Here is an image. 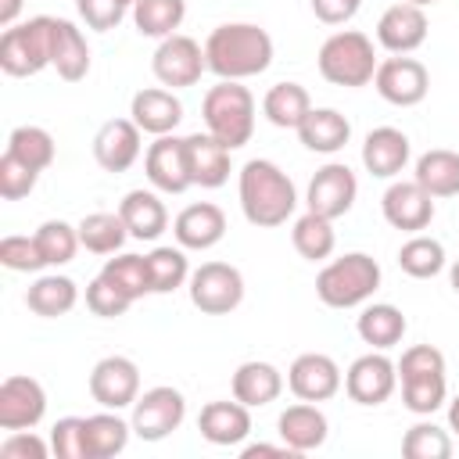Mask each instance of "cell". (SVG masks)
Instances as JSON below:
<instances>
[{
	"label": "cell",
	"instance_id": "6da1fadb",
	"mask_svg": "<svg viewBox=\"0 0 459 459\" xmlns=\"http://www.w3.org/2000/svg\"><path fill=\"white\" fill-rule=\"evenodd\" d=\"M208 72L219 79H251L273 65V36L255 22H226L215 25L204 39Z\"/></svg>",
	"mask_w": 459,
	"mask_h": 459
},
{
	"label": "cell",
	"instance_id": "7a4b0ae2",
	"mask_svg": "<svg viewBox=\"0 0 459 459\" xmlns=\"http://www.w3.org/2000/svg\"><path fill=\"white\" fill-rule=\"evenodd\" d=\"M237 194H240L244 219L251 226H258V230L283 226L298 208V190H294L290 176L269 158H251L240 169Z\"/></svg>",
	"mask_w": 459,
	"mask_h": 459
},
{
	"label": "cell",
	"instance_id": "3957f363",
	"mask_svg": "<svg viewBox=\"0 0 459 459\" xmlns=\"http://www.w3.org/2000/svg\"><path fill=\"white\" fill-rule=\"evenodd\" d=\"M377 287H380V265L366 251H348L326 262L316 276V294L330 308H355L369 301Z\"/></svg>",
	"mask_w": 459,
	"mask_h": 459
},
{
	"label": "cell",
	"instance_id": "277c9868",
	"mask_svg": "<svg viewBox=\"0 0 459 459\" xmlns=\"http://www.w3.org/2000/svg\"><path fill=\"white\" fill-rule=\"evenodd\" d=\"M201 115H204V129L215 140H222L230 151L244 147L255 133V97L237 79H222L219 86H212L201 100Z\"/></svg>",
	"mask_w": 459,
	"mask_h": 459
},
{
	"label": "cell",
	"instance_id": "5b68a950",
	"mask_svg": "<svg viewBox=\"0 0 459 459\" xmlns=\"http://www.w3.org/2000/svg\"><path fill=\"white\" fill-rule=\"evenodd\" d=\"M316 65H319V75H323L326 82L355 90V86L373 82L380 61H377L373 39H369L366 32H359V29H341V32H333V36L323 39Z\"/></svg>",
	"mask_w": 459,
	"mask_h": 459
},
{
	"label": "cell",
	"instance_id": "8992f818",
	"mask_svg": "<svg viewBox=\"0 0 459 459\" xmlns=\"http://www.w3.org/2000/svg\"><path fill=\"white\" fill-rule=\"evenodd\" d=\"M54 65V18L36 14L22 25L4 29L0 36V68L11 79H25Z\"/></svg>",
	"mask_w": 459,
	"mask_h": 459
},
{
	"label": "cell",
	"instance_id": "52a82bcc",
	"mask_svg": "<svg viewBox=\"0 0 459 459\" xmlns=\"http://www.w3.org/2000/svg\"><path fill=\"white\" fill-rule=\"evenodd\" d=\"M186 283L194 308H201L204 316H230L244 301V276L230 262H204L190 273Z\"/></svg>",
	"mask_w": 459,
	"mask_h": 459
},
{
	"label": "cell",
	"instance_id": "ba28073f",
	"mask_svg": "<svg viewBox=\"0 0 459 459\" xmlns=\"http://www.w3.org/2000/svg\"><path fill=\"white\" fill-rule=\"evenodd\" d=\"M186 420V398L183 391L169 387V384H158L151 391H143L136 402H133V434L140 441H161L169 437L172 430H179V423Z\"/></svg>",
	"mask_w": 459,
	"mask_h": 459
},
{
	"label": "cell",
	"instance_id": "9c48e42d",
	"mask_svg": "<svg viewBox=\"0 0 459 459\" xmlns=\"http://www.w3.org/2000/svg\"><path fill=\"white\" fill-rule=\"evenodd\" d=\"M208 68L204 61V47L194 39V36H183V32H172L158 43L154 57H151V72L161 86H172V90H183V86H194L201 79V72Z\"/></svg>",
	"mask_w": 459,
	"mask_h": 459
},
{
	"label": "cell",
	"instance_id": "30bf717a",
	"mask_svg": "<svg viewBox=\"0 0 459 459\" xmlns=\"http://www.w3.org/2000/svg\"><path fill=\"white\" fill-rule=\"evenodd\" d=\"M373 86L377 93L394 104V108H416L427 90H430V72L423 61L409 57V54H394V57H384L377 65V75H373Z\"/></svg>",
	"mask_w": 459,
	"mask_h": 459
},
{
	"label": "cell",
	"instance_id": "8fae6325",
	"mask_svg": "<svg viewBox=\"0 0 459 459\" xmlns=\"http://www.w3.org/2000/svg\"><path fill=\"white\" fill-rule=\"evenodd\" d=\"M355 197H359V179H355V172H351L344 161H326V165L312 176L308 194H305V204H308V212H316V215H323V219H341V215L351 212Z\"/></svg>",
	"mask_w": 459,
	"mask_h": 459
},
{
	"label": "cell",
	"instance_id": "7c38bea8",
	"mask_svg": "<svg viewBox=\"0 0 459 459\" xmlns=\"http://www.w3.org/2000/svg\"><path fill=\"white\" fill-rule=\"evenodd\" d=\"M394 384H398V366L384 355V351H366L359 355L348 373H344V391L355 405H380L394 394Z\"/></svg>",
	"mask_w": 459,
	"mask_h": 459
},
{
	"label": "cell",
	"instance_id": "4fadbf2b",
	"mask_svg": "<svg viewBox=\"0 0 459 459\" xmlns=\"http://www.w3.org/2000/svg\"><path fill=\"white\" fill-rule=\"evenodd\" d=\"M90 394L100 409H126L140 398V369L126 355H104L90 369Z\"/></svg>",
	"mask_w": 459,
	"mask_h": 459
},
{
	"label": "cell",
	"instance_id": "5bb4252c",
	"mask_svg": "<svg viewBox=\"0 0 459 459\" xmlns=\"http://www.w3.org/2000/svg\"><path fill=\"white\" fill-rule=\"evenodd\" d=\"M47 412V391L36 377H7L0 384V430H32Z\"/></svg>",
	"mask_w": 459,
	"mask_h": 459
},
{
	"label": "cell",
	"instance_id": "9a60e30c",
	"mask_svg": "<svg viewBox=\"0 0 459 459\" xmlns=\"http://www.w3.org/2000/svg\"><path fill=\"white\" fill-rule=\"evenodd\" d=\"M341 366L323 351H305L287 369V387L298 402H326L341 391Z\"/></svg>",
	"mask_w": 459,
	"mask_h": 459
},
{
	"label": "cell",
	"instance_id": "2e32d148",
	"mask_svg": "<svg viewBox=\"0 0 459 459\" xmlns=\"http://www.w3.org/2000/svg\"><path fill=\"white\" fill-rule=\"evenodd\" d=\"M380 212H384V219H387L394 230H402V233H420V230H427L430 219H434V197H430L416 179H398V183H391V186L384 190Z\"/></svg>",
	"mask_w": 459,
	"mask_h": 459
},
{
	"label": "cell",
	"instance_id": "e0dca14e",
	"mask_svg": "<svg viewBox=\"0 0 459 459\" xmlns=\"http://www.w3.org/2000/svg\"><path fill=\"white\" fill-rule=\"evenodd\" d=\"M143 172H147L151 186L161 190V194H183V190H190L194 183H190V172H186L183 136H172V133L158 136L147 147V154H143Z\"/></svg>",
	"mask_w": 459,
	"mask_h": 459
},
{
	"label": "cell",
	"instance_id": "ac0fdd59",
	"mask_svg": "<svg viewBox=\"0 0 459 459\" xmlns=\"http://www.w3.org/2000/svg\"><path fill=\"white\" fill-rule=\"evenodd\" d=\"M140 126L133 118H108L93 136V158L104 172H126L140 158Z\"/></svg>",
	"mask_w": 459,
	"mask_h": 459
},
{
	"label": "cell",
	"instance_id": "d6986e66",
	"mask_svg": "<svg viewBox=\"0 0 459 459\" xmlns=\"http://www.w3.org/2000/svg\"><path fill=\"white\" fill-rule=\"evenodd\" d=\"M427 14L416 4H391L377 22V43L391 54H412L427 39Z\"/></svg>",
	"mask_w": 459,
	"mask_h": 459
},
{
	"label": "cell",
	"instance_id": "ffe728a7",
	"mask_svg": "<svg viewBox=\"0 0 459 459\" xmlns=\"http://www.w3.org/2000/svg\"><path fill=\"white\" fill-rule=\"evenodd\" d=\"M186 147V172L194 186L215 190L230 179V147L222 140H215L212 133H190L183 136Z\"/></svg>",
	"mask_w": 459,
	"mask_h": 459
},
{
	"label": "cell",
	"instance_id": "44dd1931",
	"mask_svg": "<svg viewBox=\"0 0 459 459\" xmlns=\"http://www.w3.org/2000/svg\"><path fill=\"white\" fill-rule=\"evenodd\" d=\"M409 154H412L409 136L394 126H377L362 140V165L377 179H394L409 165Z\"/></svg>",
	"mask_w": 459,
	"mask_h": 459
},
{
	"label": "cell",
	"instance_id": "7402d4cb",
	"mask_svg": "<svg viewBox=\"0 0 459 459\" xmlns=\"http://www.w3.org/2000/svg\"><path fill=\"white\" fill-rule=\"evenodd\" d=\"M172 233H176V244L179 247H186V251H208V247H215L226 237V215H222L219 204L197 201V204H186L176 215Z\"/></svg>",
	"mask_w": 459,
	"mask_h": 459
},
{
	"label": "cell",
	"instance_id": "603a6c76",
	"mask_svg": "<svg viewBox=\"0 0 459 459\" xmlns=\"http://www.w3.org/2000/svg\"><path fill=\"white\" fill-rule=\"evenodd\" d=\"M129 118L151 133V136H165L172 133L179 122H183V104L172 90L165 86H147V90H136L133 100H129Z\"/></svg>",
	"mask_w": 459,
	"mask_h": 459
},
{
	"label": "cell",
	"instance_id": "cb8c5ba5",
	"mask_svg": "<svg viewBox=\"0 0 459 459\" xmlns=\"http://www.w3.org/2000/svg\"><path fill=\"white\" fill-rule=\"evenodd\" d=\"M197 430L204 441L219 448H233L251 434V409L244 402H208L197 416Z\"/></svg>",
	"mask_w": 459,
	"mask_h": 459
},
{
	"label": "cell",
	"instance_id": "d4e9b609",
	"mask_svg": "<svg viewBox=\"0 0 459 459\" xmlns=\"http://www.w3.org/2000/svg\"><path fill=\"white\" fill-rule=\"evenodd\" d=\"M276 434L283 437V445H290L301 455V452H316L326 441L330 423H326V416H323V409L316 402H298V405H287L280 412Z\"/></svg>",
	"mask_w": 459,
	"mask_h": 459
},
{
	"label": "cell",
	"instance_id": "484cf974",
	"mask_svg": "<svg viewBox=\"0 0 459 459\" xmlns=\"http://www.w3.org/2000/svg\"><path fill=\"white\" fill-rule=\"evenodd\" d=\"M283 391V373L273 362L262 359H247L237 366L233 373V398L244 402L247 409H262L269 402H276Z\"/></svg>",
	"mask_w": 459,
	"mask_h": 459
},
{
	"label": "cell",
	"instance_id": "4316f807",
	"mask_svg": "<svg viewBox=\"0 0 459 459\" xmlns=\"http://www.w3.org/2000/svg\"><path fill=\"white\" fill-rule=\"evenodd\" d=\"M298 140L316 154H337L351 140V122L337 108H312L298 126Z\"/></svg>",
	"mask_w": 459,
	"mask_h": 459
},
{
	"label": "cell",
	"instance_id": "83f0119b",
	"mask_svg": "<svg viewBox=\"0 0 459 459\" xmlns=\"http://www.w3.org/2000/svg\"><path fill=\"white\" fill-rule=\"evenodd\" d=\"M118 215L129 230V237H136V240H158L169 226V212L154 190H129L118 201Z\"/></svg>",
	"mask_w": 459,
	"mask_h": 459
},
{
	"label": "cell",
	"instance_id": "f1b7e54d",
	"mask_svg": "<svg viewBox=\"0 0 459 459\" xmlns=\"http://www.w3.org/2000/svg\"><path fill=\"white\" fill-rule=\"evenodd\" d=\"M412 179L437 201V197H455L459 194V151L448 147H430L416 158Z\"/></svg>",
	"mask_w": 459,
	"mask_h": 459
},
{
	"label": "cell",
	"instance_id": "f546056e",
	"mask_svg": "<svg viewBox=\"0 0 459 459\" xmlns=\"http://www.w3.org/2000/svg\"><path fill=\"white\" fill-rule=\"evenodd\" d=\"M25 305H29V312H36L43 319L68 316L79 305V287H75V280H68L61 273H47V276L32 280V287L25 290Z\"/></svg>",
	"mask_w": 459,
	"mask_h": 459
},
{
	"label": "cell",
	"instance_id": "4dcf8cb0",
	"mask_svg": "<svg viewBox=\"0 0 459 459\" xmlns=\"http://www.w3.org/2000/svg\"><path fill=\"white\" fill-rule=\"evenodd\" d=\"M355 330H359V337H362L369 348L387 351V348H394V344L405 337L409 323H405V316H402V308H398V305L373 301V305H366V308L359 312Z\"/></svg>",
	"mask_w": 459,
	"mask_h": 459
},
{
	"label": "cell",
	"instance_id": "1f68e13d",
	"mask_svg": "<svg viewBox=\"0 0 459 459\" xmlns=\"http://www.w3.org/2000/svg\"><path fill=\"white\" fill-rule=\"evenodd\" d=\"M54 68L65 82H79L90 72V47L79 25L68 18H54Z\"/></svg>",
	"mask_w": 459,
	"mask_h": 459
},
{
	"label": "cell",
	"instance_id": "d6a6232c",
	"mask_svg": "<svg viewBox=\"0 0 459 459\" xmlns=\"http://www.w3.org/2000/svg\"><path fill=\"white\" fill-rule=\"evenodd\" d=\"M133 434V423H126L118 416V409H104L86 416V455L90 459H111L118 452H126Z\"/></svg>",
	"mask_w": 459,
	"mask_h": 459
},
{
	"label": "cell",
	"instance_id": "836d02e7",
	"mask_svg": "<svg viewBox=\"0 0 459 459\" xmlns=\"http://www.w3.org/2000/svg\"><path fill=\"white\" fill-rule=\"evenodd\" d=\"M308 111H312V97L301 82H276L262 97V115L280 129H298Z\"/></svg>",
	"mask_w": 459,
	"mask_h": 459
},
{
	"label": "cell",
	"instance_id": "e575fe53",
	"mask_svg": "<svg viewBox=\"0 0 459 459\" xmlns=\"http://www.w3.org/2000/svg\"><path fill=\"white\" fill-rule=\"evenodd\" d=\"M290 240H294V251L308 262H323L333 255L337 247V233H333V219H323L316 212H305L294 219V230H290Z\"/></svg>",
	"mask_w": 459,
	"mask_h": 459
},
{
	"label": "cell",
	"instance_id": "d590c367",
	"mask_svg": "<svg viewBox=\"0 0 459 459\" xmlns=\"http://www.w3.org/2000/svg\"><path fill=\"white\" fill-rule=\"evenodd\" d=\"M448 380L445 369H427V373H402V402L416 416H430L445 405Z\"/></svg>",
	"mask_w": 459,
	"mask_h": 459
},
{
	"label": "cell",
	"instance_id": "8d00e7d4",
	"mask_svg": "<svg viewBox=\"0 0 459 459\" xmlns=\"http://www.w3.org/2000/svg\"><path fill=\"white\" fill-rule=\"evenodd\" d=\"M186 18V0H136L133 4V25L140 36L165 39L172 36Z\"/></svg>",
	"mask_w": 459,
	"mask_h": 459
},
{
	"label": "cell",
	"instance_id": "74e56055",
	"mask_svg": "<svg viewBox=\"0 0 459 459\" xmlns=\"http://www.w3.org/2000/svg\"><path fill=\"white\" fill-rule=\"evenodd\" d=\"M129 230L118 212H90L79 222V244L93 255H115L126 244Z\"/></svg>",
	"mask_w": 459,
	"mask_h": 459
},
{
	"label": "cell",
	"instance_id": "f35d334b",
	"mask_svg": "<svg viewBox=\"0 0 459 459\" xmlns=\"http://www.w3.org/2000/svg\"><path fill=\"white\" fill-rule=\"evenodd\" d=\"M398 265L412 280H430V276H437L445 269V244L427 237V233H412L398 247Z\"/></svg>",
	"mask_w": 459,
	"mask_h": 459
},
{
	"label": "cell",
	"instance_id": "ab89813d",
	"mask_svg": "<svg viewBox=\"0 0 459 459\" xmlns=\"http://www.w3.org/2000/svg\"><path fill=\"white\" fill-rule=\"evenodd\" d=\"M147 269H151V290L154 294H172L190 280V262H186V247H154L147 255Z\"/></svg>",
	"mask_w": 459,
	"mask_h": 459
},
{
	"label": "cell",
	"instance_id": "60d3db41",
	"mask_svg": "<svg viewBox=\"0 0 459 459\" xmlns=\"http://www.w3.org/2000/svg\"><path fill=\"white\" fill-rule=\"evenodd\" d=\"M100 276L108 283H115L126 298H143V294H154L151 290V269H147V255H118V258H108Z\"/></svg>",
	"mask_w": 459,
	"mask_h": 459
},
{
	"label": "cell",
	"instance_id": "b9f144b4",
	"mask_svg": "<svg viewBox=\"0 0 459 459\" xmlns=\"http://www.w3.org/2000/svg\"><path fill=\"white\" fill-rule=\"evenodd\" d=\"M32 237H36L39 255H43L47 265H68L75 258V251L82 247L79 244V226H68L65 219H47Z\"/></svg>",
	"mask_w": 459,
	"mask_h": 459
},
{
	"label": "cell",
	"instance_id": "7bdbcfd3",
	"mask_svg": "<svg viewBox=\"0 0 459 459\" xmlns=\"http://www.w3.org/2000/svg\"><path fill=\"white\" fill-rule=\"evenodd\" d=\"M7 151L14 154V158H22L25 165H32V169H50V161H54V136L43 129V126H18V129H11V136H7Z\"/></svg>",
	"mask_w": 459,
	"mask_h": 459
},
{
	"label": "cell",
	"instance_id": "ee69618b",
	"mask_svg": "<svg viewBox=\"0 0 459 459\" xmlns=\"http://www.w3.org/2000/svg\"><path fill=\"white\" fill-rule=\"evenodd\" d=\"M402 455L405 459H448L452 455V437L437 423H412L402 437Z\"/></svg>",
	"mask_w": 459,
	"mask_h": 459
},
{
	"label": "cell",
	"instance_id": "f6af8a7d",
	"mask_svg": "<svg viewBox=\"0 0 459 459\" xmlns=\"http://www.w3.org/2000/svg\"><path fill=\"white\" fill-rule=\"evenodd\" d=\"M36 179H39V169L25 165V161L14 158L11 151L0 154V197H4V201H22V197H29L32 186H36Z\"/></svg>",
	"mask_w": 459,
	"mask_h": 459
},
{
	"label": "cell",
	"instance_id": "bcb514c9",
	"mask_svg": "<svg viewBox=\"0 0 459 459\" xmlns=\"http://www.w3.org/2000/svg\"><path fill=\"white\" fill-rule=\"evenodd\" d=\"M0 265L11 273H39L47 269L36 237H4L0 240Z\"/></svg>",
	"mask_w": 459,
	"mask_h": 459
},
{
	"label": "cell",
	"instance_id": "7dc6e473",
	"mask_svg": "<svg viewBox=\"0 0 459 459\" xmlns=\"http://www.w3.org/2000/svg\"><path fill=\"white\" fill-rule=\"evenodd\" d=\"M50 448L57 459H90L86 455V416H65L50 430Z\"/></svg>",
	"mask_w": 459,
	"mask_h": 459
},
{
	"label": "cell",
	"instance_id": "c3c4849f",
	"mask_svg": "<svg viewBox=\"0 0 459 459\" xmlns=\"http://www.w3.org/2000/svg\"><path fill=\"white\" fill-rule=\"evenodd\" d=\"M129 305H133V298H126V294H122L115 283H108L104 276H97V280L86 283V308H90L93 316L115 319V316H126Z\"/></svg>",
	"mask_w": 459,
	"mask_h": 459
},
{
	"label": "cell",
	"instance_id": "681fc988",
	"mask_svg": "<svg viewBox=\"0 0 459 459\" xmlns=\"http://www.w3.org/2000/svg\"><path fill=\"white\" fill-rule=\"evenodd\" d=\"M75 7H79V18L97 32L115 29L129 11L122 0H75Z\"/></svg>",
	"mask_w": 459,
	"mask_h": 459
},
{
	"label": "cell",
	"instance_id": "f907efd6",
	"mask_svg": "<svg viewBox=\"0 0 459 459\" xmlns=\"http://www.w3.org/2000/svg\"><path fill=\"white\" fill-rule=\"evenodd\" d=\"M54 448L43 441V437H36L32 430H11L4 441H0V455L4 459H47Z\"/></svg>",
	"mask_w": 459,
	"mask_h": 459
},
{
	"label": "cell",
	"instance_id": "816d5d0a",
	"mask_svg": "<svg viewBox=\"0 0 459 459\" xmlns=\"http://www.w3.org/2000/svg\"><path fill=\"white\" fill-rule=\"evenodd\" d=\"M362 0H312V14L323 22V25H344L359 14Z\"/></svg>",
	"mask_w": 459,
	"mask_h": 459
},
{
	"label": "cell",
	"instance_id": "f5cc1de1",
	"mask_svg": "<svg viewBox=\"0 0 459 459\" xmlns=\"http://www.w3.org/2000/svg\"><path fill=\"white\" fill-rule=\"evenodd\" d=\"M240 455L244 459H255V455H298L290 445H247V448H240Z\"/></svg>",
	"mask_w": 459,
	"mask_h": 459
},
{
	"label": "cell",
	"instance_id": "db71d44e",
	"mask_svg": "<svg viewBox=\"0 0 459 459\" xmlns=\"http://www.w3.org/2000/svg\"><path fill=\"white\" fill-rule=\"evenodd\" d=\"M22 4H25V0H0V25H4V29H11V25H18V14H22Z\"/></svg>",
	"mask_w": 459,
	"mask_h": 459
},
{
	"label": "cell",
	"instance_id": "11a10c76",
	"mask_svg": "<svg viewBox=\"0 0 459 459\" xmlns=\"http://www.w3.org/2000/svg\"><path fill=\"white\" fill-rule=\"evenodd\" d=\"M448 430H455V434H459V394L448 402Z\"/></svg>",
	"mask_w": 459,
	"mask_h": 459
},
{
	"label": "cell",
	"instance_id": "9f6ffc18",
	"mask_svg": "<svg viewBox=\"0 0 459 459\" xmlns=\"http://www.w3.org/2000/svg\"><path fill=\"white\" fill-rule=\"evenodd\" d=\"M448 283H452V290L459 294V258L452 262V269H448Z\"/></svg>",
	"mask_w": 459,
	"mask_h": 459
},
{
	"label": "cell",
	"instance_id": "6f0895ef",
	"mask_svg": "<svg viewBox=\"0 0 459 459\" xmlns=\"http://www.w3.org/2000/svg\"><path fill=\"white\" fill-rule=\"evenodd\" d=\"M405 4H416V7H427V4H434V0H405Z\"/></svg>",
	"mask_w": 459,
	"mask_h": 459
},
{
	"label": "cell",
	"instance_id": "680465c9",
	"mask_svg": "<svg viewBox=\"0 0 459 459\" xmlns=\"http://www.w3.org/2000/svg\"><path fill=\"white\" fill-rule=\"evenodd\" d=\"M122 4H126V7H133V4H136V0H122Z\"/></svg>",
	"mask_w": 459,
	"mask_h": 459
}]
</instances>
